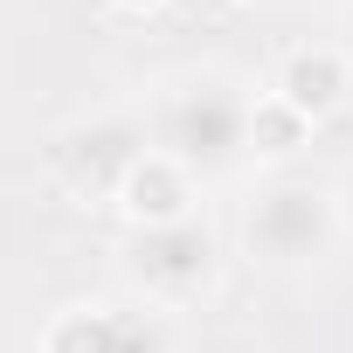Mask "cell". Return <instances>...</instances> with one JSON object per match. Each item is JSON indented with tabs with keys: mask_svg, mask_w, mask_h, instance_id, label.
<instances>
[{
	"mask_svg": "<svg viewBox=\"0 0 353 353\" xmlns=\"http://www.w3.org/2000/svg\"><path fill=\"white\" fill-rule=\"evenodd\" d=\"M118 256H125V277L152 305H194L222 270V243H215V229L201 215L166 222V229H132Z\"/></svg>",
	"mask_w": 353,
	"mask_h": 353,
	"instance_id": "3957f363",
	"label": "cell"
},
{
	"mask_svg": "<svg viewBox=\"0 0 353 353\" xmlns=\"http://www.w3.org/2000/svg\"><path fill=\"white\" fill-rule=\"evenodd\" d=\"M250 111H256V97L229 70L201 63V70H181L173 83H159V97L139 118H145L152 152L181 159L194 181H208V173H229L250 159Z\"/></svg>",
	"mask_w": 353,
	"mask_h": 353,
	"instance_id": "6da1fadb",
	"label": "cell"
},
{
	"mask_svg": "<svg viewBox=\"0 0 353 353\" xmlns=\"http://www.w3.org/2000/svg\"><path fill=\"white\" fill-rule=\"evenodd\" d=\"M346 222H353V188H346Z\"/></svg>",
	"mask_w": 353,
	"mask_h": 353,
	"instance_id": "30bf717a",
	"label": "cell"
},
{
	"mask_svg": "<svg viewBox=\"0 0 353 353\" xmlns=\"http://www.w3.org/2000/svg\"><path fill=\"white\" fill-rule=\"evenodd\" d=\"M298 118H312V125H325L332 111H346V97H353V49H332V42H305V49H291L284 63H277V83H270Z\"/></svg>",
	"mask_w": 353,
	"mask_h": 353,
	"instance_id": "5b68a950",
	"label": "cell"
},
{
	"mask_svg": "<svg viewBox=\"0 0 353 353\" xmlns=\"http://www.w3.org/2000/svg\"><path fill=\"white\" fill-rule=\"evenodd\" d=\"M346 236V201L319 181H270L243 208V250L270 270H305L325 263Z\"/></svg>",
	"mask_w": 353,
	"mask_h": 353,
	"instance_id": "7a4b0ae2",
	"label": "cell"
},
{
	"mask_svg": "<svg viewBox=\"0 0 353 353\" xmlns=\"http://www.w3.org/2000/svg\"><path fill=\"white\" fill-rule=\"evenodd\" d=\"M145 152H152L145 118L111 111V118H90L83 132H70V139L56 145V173H63V188L83 194V201H118L125 173H132Z\"/></svg>",
	"mask_w": 353,
	"mask_h": 353,
	"instance_id": "277c9868",
	"label": "cell"
},
{
	"mask_svg": "<svg viewBox=\"0 0 353 353\" xmlns=\"http://www.w3.org/2000/svg\"><path fill=\"white\" fill-rule=\"evenodd\" d=\"M42 353H152V332L118 305H70L42 325Z\"/></svg>",
	"mask_w": 353,
	"mask_h": 353,
	"instance_id": "52a82bcc",
	"label": "cell"
},
{
	"mask_svg": "<svg viewBox=\"0 0 353 353\" xmlns=\"http://www.w3.org/2000/svg\"><path fill=\"white\" fill-rule=\"evenodd\" d=\"M194 201H201V194H194V173H188L181 159H166V152H145V159L125 173V188H118V215H125V229H166V222H188V215H201Z\"/></svg>",
	"mask_w": 353,
	"mask_h": 353,
	"instance_id": "8992f818",
	"label": "cell"
},
{
	"mask_svg": "<svg viewBox=\"0 0 353 353\" xmlns=\"http://www.w3.org/2000/svg\"><path fill=\"white\" fill-rule=\"evenodd\" d=\"M111 8H118V14H159L166 0H111Z\"/></svg>",
	"mask_w": 353,
	"mask_h": 353,
	"instance_id": "9c48e42d",
	"label": "cell"
},
{
	"mask_svg": "<svg viewBox=\"0 0 353 353\" xmlns=\"http://www.w3.org/2000/svg\"><path fill=\"white\" fill-rule=\"evenodd\" d=\"M305 139H312V118H298L277 90L256 97V111H250V159H291Z\"/></svg>",
	"mask_w": 353,
	"mask_h": 353,
	"instance_id": "ba28073f",
	"label": "cell"
},
{
	"mask_svg": "<svg viewBox=\"0 0 353 353\" xmlns=\"http://www.w3.org/2000/svg\"><path fill=\"white\" fill-rule=\"evenodd\" d=\"M346 21H353V0H346Z\"/></svg>",
	"mask_w": 353,
	"mask_h": 353,
	"instance_id": "8fae6325",
	"label": "cell"
}]
</instances>
